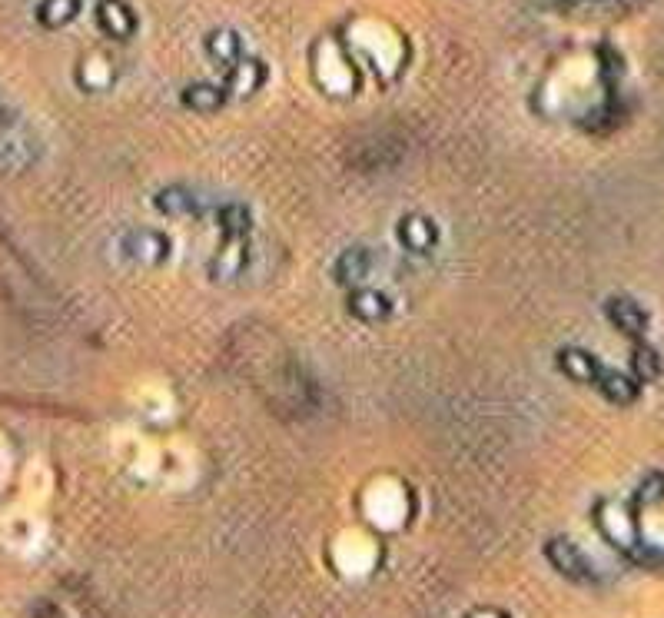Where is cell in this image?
Returning <instances> with one entry per match:
<instances>
[{
  "instance_id": "obj_1",
  "label": "cell",
  "mask_w": 664,
  "mask_h": 618,
  "mask_svg": "<svg viewBox=\"0 0 664 618\" xmlns=\"http://www.w3.org/2000/svg\"><path fill=\"white\" fill-rule=\"evenodd\" d=\"M595 519H598V529L601 535L615 545V549L621 552H635L638 549V522H635V512H631V506H625V502L618 499H605L598 502L595 509Z\"/></svg>"
},
{
  "instance_id": "obj_2",
  "label": "cell",
  "mask_w": 664,
  "mask_h": 618,
  "mask_svg": "<svg viewBox=\"0 0 664 618\" xmlns=\"http://www.w3.org/2000/svg\"><path fill=\"white\" fill-rule=\"evenodd\" d=\"M34 157H37V143L24 127L10 123V127L0 130V170L7 173L24 170L34 163Z\"/></svg>"
},
{
  "instance_id": "obj_3",
  "label": "cell",
  "mask_w": 664,
  "mask_h": 618,
  "mask_svg": "<svg viewBox=\"0 0 664 618\" xmlns=\"http://www.w3.org/2000/svg\"><path fill=\"white\" fill-rule=\"evenodd\" d=\"M123 256H130L133 263H147L157 266L170 256V240L157 230H130L123 236Z\"/></svg>"
},
{
  "instance_id": "obj_4",
  "label": "cell",
  "mask_w": 664,
  "mask_h": 618,
  "mask_svg": "<svg viewBox=\"0 0 664 618\" xmlns=\"http://www.w3.org/2000/svg\"><path fill=\"white\" fill-rule=\"evenodd\" d=\"M246 263H249L246 236H226L223 246L213 256V263H210V276L216 283H233V280H240Z\"/></svg>"
},
{
  "instance_id": "obj_5",
  "label": "cell",
  "mask_w": 664,
  "mask_h": 618,
  "mask_svg": "<svg viewBox=\"0 0 664 618\" xmlns=\"http://www.w3.org/2000/svg\"><path fill=\"white\" fill-rule=\"evenodd\" d=\"M605 313H608V323L618 329L621 336L628 339H645L648 333V313L641 309L635 300H628V296H611L605 303Z\"/></svg>"
},
{
  "instance_id": "obj_6",
  "label": "cell",
  "mask_w": 664,
  "mask_h": 618,
  "mask_svg": "<svg viewBox=\"0 0 664 618\" xmlns=\"http://www.w3.org/2000/svg\"><path fill=\"white\" fill-rule=\"evenodd\" d=\"M548 559H552V565L562 575H568V579H575V582H588V579H595V569H591V562L581 555V549L575 542H568V539H552L548 542Z\"/></svg>"
},
{
  "instance_id": "obj_7",
  "label": "cell",
  "mask_w": 664,
  "mask_h": 618,
  "mask_svg": "<svg viewBox=\"0 0 664 618\" xmlns=\"http://www.w3.org/2000/svg\"><path fill=\"white\" fill-rule=\"evenodd\" d=\"M435 240H439V230H435V223L429 220V216L422 213H409L399 220V243L406 246L409 253H432Z\"/></svg>"
},
{
  "instance_id": "obj_8",
  "label": "cell",
  "mask_w": 664,
  "mask_h": 618,
  "mask_svg": "<svg viewBox=\"0 0 664 618\" xmlns=\"http://www.w3.org/2000/svg\"><path fill=\"white\" fill-rule=\"evenodd\" d=\"M97 20H100L103 34L113 40H130L137 34V17H133V10L123 4V0H100Z\"/></svg>"
},
{
  "instance_id": "obj_9",
  "label": "cell",
  "mask_w": 664,
  "mask_h": 618,
  "mask_svg": "<svg viewBox=\"0 0 664 618\" xmlns=\"http://www.w3.org/2000/svg\"><path fill=\"white\" fill-rule=\"evenodd\" d=\"M558 369L575 379V383H585V386H595L598 376H601V366L598 356H591L588 349H578V346H568V349H558Z\"/></svg>"
},
{
  "instance_id": "obj_10",
  "label": "cell",
  "mask_w": 664,
  "mask_h": 618,
  "mask_svg": "<svg viewBox=\"0 0 664 618\" xmlns=\"http://www.w3.org/2000/svg\"><path fill=\"white\" fill-rule=\"evenodd\" d=\"M153 203H157V210L166 213V216H200L206 210L200 193L183 187V183H173V187L160 190Z\"/></svg>"
},
{
  "instance_id": "obj_11",
  "label": "cell",
  "mask_w": 664,
  "mask_h": 618,
  "mask_svg": "<svg viewBox=\"0 0 664 618\" xmlns=\"http://www.w3.org/2000/svg\"><path fill=\"white\" fill-rule=\"evenodd\" d=\"M349 313L356 319H362V323H382V319L392 316V303H389L386 293L356 286V290L349 293Z\"/></svg>"
},
{
  "instance_id": "obj_12",
  "label": "cell",
  "mask_w": 664,
  "mask_h": 618,
  "mask_svg": "<svg viewBox=\"0 0 664 618\" xmlns=\"http://www.w3.org/2000/svg\"><path fill=\"white\" fill-rule=\"evenodd\" d=\"M595 389L608 399V403H615V406H631V403H635V399H638V393H641V383H638L635 376L618 373V369H601V376H598Z\"/></svg>"
},
{
  "instance_id": "obj_13",
  "label": "cell",
  "mask_w": 664,
  "mask_h": 618,
  "mask_svg": "<svg viewBox=\"0 0 664 618\" xmlns=\"http://www.w3.org/2000/svg\"><path fill=\"white\" fill-rule=\"evenodd\" d=\"M369 273H372V256L369 250H362V246H352V250L342 253L336 266H332V276H336V283L342 286H359Z\"/></svg>"
},
{
  "instance_id": "obj_14",
  "label": "cell",
  "mask_w": 664,
  "mask_h": 618,
  "mask_svg": "<svg viewBox=\"0 0 664 618\" xmlns=\"http://www.w3.org/2000/svg\"><path fill=\"white\" fill-rule=\"evenodd\" d=\"M80 87L90 90V94H100V90H107L113 84V64L107 54H90L80 60Z\"/></svg>"
},
{
  "instance_id": "obj_15",
  "label": "cell",
  "mask_w": 664,
  "mask_h": 618,
  "mask_svg": "<svg viewBox=\"0 0 664 618\" xmlns=\"http://www.w3.org/2000/svg\"><path fill=\"white\" fill-rule=\"evenodd\" d=\"M266 80V70L263 64H256V60H240L236 67H230V77H226V90L236 97H253L259 87H263Z\"/></svg>"
},
{
  "instance_id": "obj_16",
  "label": "cell",
  "mask_w": 664,
  "mask_h": 618,
  "mask_svg": "<svg viewBox=\"0 0 664 618\" xmlns=\"http://www.w3.org/2000/svg\"><path fill=\"white\" fill-rule=\"evenodd\" d=\"M206 50H210V57L223 67H236L243 60V44L236 30H213L210 40H206Z\"/></svg>"
},
{
  "instance_id": "obj_17",
  "label": "cell",
  "mask_w": 664,
  "mask_h": 618,
  "mask_svg": "<svg viewBox=\"0 0 664 618\" xmlns=\"http://www.w3.org/2000/svg\"><path fill=\"white\" fill-rule=\"evenodd\" d=\"M183 103L190 110H200V113H213L220 110L226 103V90L216 87V84H193L183 90Z\"/></svg>"
},
{
  "instance_id": "obj_18",
  "label": "cell",
  "mask_w": 664,
  "mask_h": 618,
  "mask_svg": "<svg viewBox=\"0 0 664 618\" xmlns=\"http://www.w3.org/2000/svg\"><path fill=\"white\" fill-rule=\"evenodd\" d=\"M80 14V0H40L37 20L44 27H67Z\"/></svg>"
},
{
  "instance_id": "obj_19",
  "label": "cell",
  "mask_w": 664,
  "mask_h": 618,
  "mask_svg": "<svg viewBox=\"0 0 664 618\" xmlns=\"http://www.w3.org/2000/svg\"><path fill=\"white\" fill-rule=\"evenodd\" d=\"M631 376H635L638 383H655L661 376V356L648 343H638L631 349Z\"/></svg>"
},
{
  "instance_id": "obj_20",
  "label": "cell",
  "mask_w": 664,
  "mask_h": 618,
  "mask_svg": "<svg viewBox=\"0 0 664 618\" xmlns=\"http://www.w3.org/2000/svg\"><path fill=\"white\" fill-rule=\"evenodd\" d=\"M216 220L223 226V236H246L249 226H253V216H249L243 203H223L216 210Z\"/></svg>"
},
{
  "instance_id": "obj_21",
  "label": "cell",
  "mask_w": 664,
  "mask_h": 618,
  "mask_svg": "<svg viewBox=\"0 0 664 618\" xmlns=\"http://www.w3.org/2000/svg\"><path fill=\"white\" fill-rule=\"evenodd\" d=\"M645 0H558L562 10H608V14H625L641 7Z\"/></svg>"
},
{
  "instance_id": "obj_22",
  "label": "cell",
  "mask_w": 664,
  "mask_h": 618,
  "mask_svg": "<svg viewBox=\"0 0 664 618\" xmlns=\"http://www.w3.org/2000/svg\"><path fill=\"white\" fill-rule=\"evenodd\" d=\"M664 499V472H651L638 486V506H651V502Z\"/></svg>"
},
{
  "instance_id": "obj_23",
  "label": "cell",
  "mask_w": 664,
  "mask_h": 618,
  "mask_svg": "<svg viewBox=\"0 0 664 618\" xmlns=\"http://www.w3.org/2000/svg\"><path fill=\"white\" fill-rule=\"evenodd\" d=\"M4 127H10V110H7V103L0 100V130Z\"/></svg>"
}]
</instances>
